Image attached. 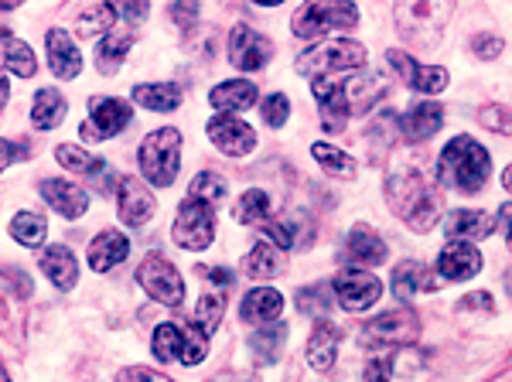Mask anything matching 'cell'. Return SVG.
<instances>
[{
  "label": "cell",
  "mask_w": 512,
  "mask_h": 382,
  "mask_svg": "<svg viewBox=\"0 0 512 382\" xmlns=\"http://www.w3.org/2000/svg\"><path fill=\"white\" fill-rule=\"evenodd\" d=\"M386 198L414 232H431L441 222V181L410 164H396L386 178Z\"/></svg>",
  "instance_id": "cell-1"
},
{
  "label": "cell",
  "mask_w": 512,
  "mask_h": 382,
  "mask_svg": "<svg viewBox=\"0 0 512 382\" xmlns=\"http://www.w3.org/2000/svg\"><path fill=\"white\" fill-rule=\"evenodd\" d=\"M492 178V157L478 140L472 137H454L441 151L437 161V181L461 195H478L485 181Z\"/></svg>",
  "instance_id": "cell-2"
},
{
  "label": "cell",
  "mask_w": 512,
  "mask_h": 382,
  "mask_svg": "<svg viewBox=\"0 0 512 382\" xmlns=\"http://www.w3.org/2000/svg\"><path fill=\"white\" fill-rule=\"evenodd\" d=\"M137 161H140V174H144L154 188L175 185V178L181 171V134L175 127L151 130V134L140 140Z\"/></svg>",
  "instance_id": "cell-3"
},
{
  "label": "cell",
  "mask_w": 512,
  "mask_h": 382,
  "mask_svg": "<svg viewBox=\"0 0 512 382\" xmlns=\"http://www.w3.org/2000/svg\"><path fill=\"white\" fill-rule=\"evenodd\" d=\"M366 65V48L352 38H328L321 45L308 48L301 58L294 62V69L308 79H328L335 72H355Z\"/></svg>",
  "instance_id": "cell-4"
},
{
  "label": "cell",
  "mask_w": 512,
  "mask_h": 382,
  "mask_svg": "<svg viewBox=\"0 0 512 382\" xmlns=\"http://www.w3.org/2000/svg\"><path fill=\"white\" fill-rule=\"evenodd\" d=\"M359 24V7L345 4V0H318V4H304L294 11L291 31L297 38H318L335 28H355Z\"/></svg>",
  "instance_id": "cell-5"
},
{
  "label": "cell",
  "mask_w": 512,
  "mask_h": 382,
  "mask_svg": "<svg viewBox=\"0 0 512 382\" xmlns=\"http://www.w3.org/2000/svg\"><path fill=\"white\" fill-rule=\"evenodd\" d=\"M454 7L451 4H424V0H414V4H396V28L400 35L417 48H431L424 31H431L434 41H441L444 35V21L451 18Z\"/></svg>",
  "instance_id": "cell-6"
},
{
  "label": "cell",
  "mask_w": 512,
  "mask_h": 382,
  "mask_svg": "<svg viewBox=\"0 0 512 382\" xmlns=\"http://www.w3.org/2000/svg\"><path fill=\"white\" fill-rule=\"evenodd\" d=\"M171 239H175V246L188 249V253L209 249L212 239H216V209L205 202H195V198H185L175 226H171Z\"/></svg>",
  "instance_id": "cell-7"
},
{
  "label": "cell",
  "mask_w": 512,
  "mask_h": 382,
  "mask_svg": "<svg viewBox=\"0 0 512 382\" xmlns=\"http://www.w3.org/2000/svg\"><path fill=\"white\" fill-rule=\"evenodd\" d=\"M137 284L144 287L158 304L181 307V301H185V280H181L175 263L161 253L144 256V263L137 267Z\"/></svg>",
  "instance_id": "cell-8"
},
{
  "label": "cell",
  "mask_w": 512,
  "mask_h": 382,
  "mask_svg": "<svg viewBox=\"0 0 512 382\" xmlns=\"http://www.w3.org/2000/svg\"><path fill=\"white\" fill-rule=\"evenodd\" d=\"M335 287V301L345 307L349 314H359V311H369L379 297H383V280L376 273H366L359 267L352 270H342L338 277L332 280Z\"/></svg>",
  "instance_id": "cell-9"
},
{
  "label": "cell",
  "mask_w": 512,
  "mask_h": 382,
  "mask_svg": "<svg viewBox=\"0 0 512 382\" xmlns=\"http://www.w3.org/2000/svg\"><path fill=\"white\" fill-rule=\"evenodd\" d=\"M420 331V321L410 307H396V311H386L373 318L362 331V342L373 348H386V345H410Z\"/></svg>",
  "instance_id": "cell-10"
},
{
  "label": "cell",
  "mask_w": 512,
  "mask_h": 382,
  "mask_svg": "<svg viewBox=\"0 0 512 382\" xmlns=\"http://www.w3.org/2000/svg\"><path fill=\"white\" fill-rule=\"evenodd\" d=\"M130 110L127 99H117V96H96L89 103V123H82L79 134L86 140H106V137H117L123 127L130 123Z\"/></svg>",
  "instance_id": "cell-11"
},
{
  "label": "cell",
  "mask_w": 512,
  "mask_h": 382,
  "mask_svg": "<svg viewBox=\"0 0 512 382\" xmlns=\"http://www.w3.org/2000/svg\"><path fill=\"white\" fill-rule=\"evenodd\" d=\"M209 140L212 147L229 157H246L250 151H256V130L250 123H243L239 116H229V113H216L209 120Z\"/></svg>",
  "instance_id": "cell-12"
},
{
  "label": "cell",
  "mask_w": 512,
  "mask_h": 382,
  "mask_svg": "<svg viewBox=\"0 0 512 382\" xmlns=\"http://www.w3.org/2000/svg\"><path fill=\"white\" fill-rule=\"evenodd\" d=\"M270 55H274V45H270L260 31H253L250 24H236L233 35H229V62H233L239 72L263 69V65L270 62Z\"/></svg>",
  "instance_id": "cell-13"
},
{
  "label": "cell",
  "mask_w": 512,
  "mask_h": 382,
  "mask_svg": "<svg viewBox=\"0 0 512 382\" xmlns=\"http://www.w3.org/2000/svg\"><path fill=\"white\" fill-rule=\"evenodd\" d=\"M386 62H390L403 76V82H407L410 89H417V93L434 96V93H444V89H448L451 76H448V69H441V65H420L407 52H400V48L386 52Z\"/></svg>",
  "instance_id": "cell-14"
},
{
  "label": "cell",
  "mask_w": 512,
  "mask_h": 382,
  "mask_svg": "<svg viewBox=\"0 0 512 382\" xmlns=\"http://www.w3.org/2000/svg\"><path fill=\"white\" fill-rule=\"evenodd\" d=\"M117 205H120V219L127 222L130 229L147 226V222L154 219V209H158L154 195L140 185V178H134V174L117 178Z\"/></svg>",
  "instance_id": "cell-15"
},
{
  "label": "cell",
  "mask_w": 512,
  "mask_h": 382,
  "mask_svg": "<svg viewBox=\"0 0 512 382\" xmlns=\"http://www.w3.org/2000/svg\"><path fill=\"white\" fill-rule=\"evenodd\" d=\"M311 89H315V99H318L321 127H325L328 134H338V130H345V123H349V113H352L349 89H345L342 82H332V79H318Z\"/></svg>",
  "instance_id": "cell-16"
},
{
  "label": "cell",
  "mask_w": 512,
  "mask_h": 382,
  "mask_svg": "<svg viewBox=\"0 0 512 382\" xmlns=\"http://www.w3.org/2000/svg\"><path fill=\"white\" fill-rule=\"evenodd\" d=\"M437 277L458 284V280H472L482 273V253L472 243H448L437 256Z\"/></svg>",
  "instance_id": "cell-17"
},
{
  "label": "cell",
  "mask_w": 512,
  "mask_h": 382,
  "mask_svg": "<svg viewBox=\"0 0 512 382\" xmlns=\"http://www.w3.org/2000/svg\"><path fill=\"white\" fill-rule=\"evenodd\" d=\"M499 219L482 209H454L448 219H444V236L448 243H475V239L492 236Z\"/></svg>",
  "instance_id": "cell-18"
},
{
  "label": "cell",
  "mask_w": 512,
  "mask_h": 382,
  "mask_svg": "<svg viewBox=\"0 0 512 382\" xmlns=\"http://www.w3.org/2000/svg\"><path fill=\"white\" fill-rule=\"evenodd\" d=\"M41 198H45V202L52 205L62 219H82L86 209H89V191L72 185V181H65V178H45V181H41Z\"/></svg>",
  "instance_id": "cell-19"
},
{
  "label": "cell",
  "mask_w": 512,
  "mask_h": 382,
  "mask_svg": "<svg viewBox=\"0 0 512 382\" xmlns=\"http://www.w3.org/2000/svg\"><path fill=\"white\" fill-rule=\"evenodd\" d=\"M441 284H444V280L437 277V273L427 270L420 260H403L400 267L393 270V277H390L393 297H396V301H403V304L414 301L420 290H434V287H441Z\"/></svg>",
  "instance_id": "cell-20"
},
{
  "label": "cell",
  "mask_w": 512,
  "mask_h": 382,
  "mask_svg": "<svg viewBox=\"0 0 512 382\" xmlns=\"http://www.w3.org/2000/svg\"><path fill=\"white\" fill-rule=\"evenodd\" d=\"M287 270V249H280L277 243L263 239L256 243L250 253L243 256V273L253 280H274Z\"/></svg>",
  "instance_id": "cell-21"
},
{
  "label": "cell",
  "mask_w": 512,
  "mask_h": 382,
  "mask_svg": "<svg viewBox=\"0 0 512 382\" xmlns=\"http://www.w3.org/2000/svg\"><path fill=\"white\" fill-rule=\"evenodd\" d=\"M127 253H130L127 236H123L120 229H103L93 243H89V270L106 273V270L120 267V263L127 260Z\"/></svg>",
  "instance_id": "cell-22"
},
{
  "label": "cell",
  "mask_w": 512,
  "mask_h": 382,
  "mask_svg": "<svg viewBox=\"0 0 512 382\" xmlns=\"http://www.w3.org/2000/svg\"><path fill=\"white\" fill-rule=\"evenodd\" d=\"M345 256L359 263V267H376V263L386 260V243H383V236H379L373 226L359 222V226L349 229V239H345Z\"/></svg>",
  "instance_id": "cell-23"
},
{
  "label": "cell",
  "mask_w": 512,
  "mask_h": 382,
  "mask_svg": "<svg viewBox=\"0 0 512 382\" xmlns=\"http://www.w3.org/2000/svg\"><path fill=\"white\" fill-rule=\"evenodd\" d=\"M45 45H48V65H52V72L59 79H76L82 72V55L76 48V41H72L65 31L52 28L45 35Z\"/></svg>",
  "instance_id": "cell-24"
},
{
  "label": "cell",
  "mask_w": 512,
  "mask_h": 382,
  "mask_svg": "<svg viewBox=\"0 0 512 382\" xmlns=\"http://www.w3.org/2000/svg\"><path fill=\"white\" fill-rule=\"evenodd\" d=\"M256 99H260V89H256V82L250 79H226L209 93V103L216 106L219 113H229V116L239 110H250Z\"/></svg>",
  "instance_id": "cell-25"
},
{
  "label": "cell",
  "mask_w": 512,
  "mask_h": 382,
  "mask_svg": "<svg viewBox=\"0 0 512 382\" xmlns=\"http://www.w3.org/2000/svg\"><path fill=\"white\" fill-rule=\"evenodd\" d=\"M239 314L250 325H274V321H280V314H284V297L274 287H256L243 297Z\"/></svg>",
  "instance_id": "cell-26"
},
{
  "label": "cell",
  "mask_w": 512,
  "mask_h": 382,
  "mask_svg": "<svg viewBox=\"0 0 512 382\" xmlns=\"http://www.w3.org/2000/svg\"><path fill=\"white\" fill-rule=\"evenodd\" d=\"M338 342H342V328L332 321H318L308 338V365L315 372H328L338 359Z\"/></svg>",
  "instance_id": "cell-27"
},
{
  "label": "cell",
  "mask_w": 512,
  "mask_h": 382,
  "mask_svg": "<svg viewBox=\"0 0 512 382\" xmlns=\"http://www.w3.org/2000/svg\"><path fill=\"white\" fill-rule=\"evenodd\" d=\"M134 41L137 35L130 28H113L110 35H103V41H99V48H96V69L103 72V76H117L123 69V58L134 48Z\"/></svg>",
  "instance_id": "cell-28"
},
{
  "label": "cell",
  "mask_w": 512,
  "mask_h": 382,
  "mask_svg": "<svg viewBox=\"0 0 512 382\" xmlns=\"http://www.w3.org/2000/svg\"><path fill=\"white\" fill-rule=\"evenodd\" d=\"M444 127V110L437 103H417L400 116V130L407 140H431Z\"/></svg>",
  "instance_id": "cell-29"
},
{
  "label": "cell",
  "mask_w": 512,
  "mask_h": 382,
  "mask_svg": "<svg viewBox=\"0 0 512 382\" xmlns=\"http://www.w3.org/2000/svg\"><path fill=\"white\" fill-rule=\"evenodd\" d=\"M41 273L52 280V287L72 290L79 280V263L69 246H48L45 253H41Z\"/></svg>",
  "instance_id": "cell-30"
},
{
  "label": "cell",
  "mask_w": 512,
  "mask_h": 382,
  "mask_svg": "<svg viewBox=\"0 0 512 382\" xmlns=\"http://www.w3.org/2000/svg\"><path fill=\"white\" fill-rule=\"evenodd\" d=\"M134 99L151 113H171L181 106V89L175 82H144V86H134Z\"/></svg>",
  "instance_id": "cell-31"
},
{
  "label": "cell",
  "mask_w": 512,
  "mask_h": 382,
  "mask_svg": "<svg viewBox=\"0 0 512 382\" xmlns=\"http://www.w3.org/2000/svg\"><path fill=\"white\" fill-rule=\"evenodd\" d=\"M65 113H69V103L59 89H38L35 106H31V123L38 130H55L65 120Z\"/></svg>",
  "instance_id": "cell-32"
},
{
  "label": "cell",
  "mask_w": 512,
  "mask_h": 382,
  "mask_svg": "<svg viewBox=\"0 0 512 382\" xmlns=\"http://www.w3.org/2000/svg\"><path fill=\"white\" fill-rule=\"evenodd\" d=\"M154 359L158 362H181V348H185V325L178 321H164V325L154 328L151 338Z\"/></svg>",
  "instance_id": "cell-33"
},
{
  "label": "cell",
  "mask_w": 512,
  "mask_h": 382,
  "mask_svg": "<svg viewBox=\"0 0 512 382\" xmlns=\"http://www.w3.org/2000/svg\"><path fill=\"white\" fill-rule=\"evenodd\" d=\"M284 345H287V325H280V321L274 328H260L250 335V348L260 365H274L280 359V352H284Z\"/></svg>",
  "instance_id": "cell-34"
},
{
  "label": "cell",
  "mask_w": 512,
  "mask_h": 382,
  "mask_svg": "<svg viewBox=\"0 0 512 382\" xmlns=\"http://www.w3.org/2000/svg\"><path fill=\"white\" fill-rule=\"evenodd\" d=\"M233 215H236V222H243V226H267V219H270V195L263 188H250L236 202Z\"/></svg>",
  "instance_id": "cell-35"
},
{
  "label": "cell",
  "mask_w": 512,
  "mask_h": 382,
  "mask_svg": "<svg viewBox=\"0 0 512 382\" xmlns=\"http://www.w3.org/2000/svg\"><path fill=\"white\" fill-rule=\"evenodd\" d=\"M0 52H4V69H11L14 76L31 79L38 72V58L31 52V45H24V41L7 35L4 45H0Z\"/></svg>",
  "instance_id": "cell-36"
},
{
  "label": "cell",
  "mask_w": 512,
  "mask_h": 382,
  "mask_svg": "<svg viewBox=\"0 0 512 382\" xmlns=\"http://www.w3.org/2000/svg\"><path fill=\"white\" fill-rule=\"evenodd\" d=\"M117 18H120L117 4H89L86 11L79 14V35L93 38V35H103V31L110 35Z\"/></svg>",
  "instance_id": "cell-37"
},
{
  "label": "cell",
  "mask_w": 512,
  "mask_h": 382,
  "mask_svg": "<svg viewBox=\"0 0 512 382\" xmlns=\"http://www.w3.org/2000/svg\"><path fill=\"white\" fill-rule=\"evenodd\" d=\"M311 154H315V161H318L328 174H332V178L352 181L355 174H359V164H355L345 151H338V147H332V144H315V147H311Z\"/></svg>",
  "instance_id": "cell-38"
},
{
  "label": "cell",
  "mask_w": 512,
  "mask_h": 382,
  "mask_svg": "<svg viewBox=\"0 0 512 382\" xmlns=\"http://www.w3.org/2000/svg\"><path fill=\"white\" fill-rule=\"evenodd\" d=\"M45 236H48V222L38 212H18L11 219V239H18L21 246L35 249L45 243Z\"/></svg>",
  "instance_id": "cell-39"
},
{
  "label": "cell",
  "mask_w": 512,
  "mask_h": 382,
  "mask_svg": "<svg viewBox=\"0 0 512 382\" xmlns=\"http://www.w3.org/2000/svg\"><path fill=\"white\" fill-rule=\"evenodd\" d=\"M226 181H222V174H212V171H202L198 178L188 185V198H195V202H205V205H216L226 198Z\"/></svg>",
  "instance_id": "cell-40"
},
{
  "label": "cell",
  "mask_w": 512,
  "mask_h": 382,
  "mask_svg": "<svg viewBox=\"0 0 512 382\" xmlns=\"http://www.w3.org/2000/svg\"><path fill=\"white\" fill-rule=\"evenodd\" d=\"M386 93V79L379 72H369L366 79H355V86L349 89V99H352V113H366L369 106L376 103L379 96Z\"/></svg>",
  "instance_id": "cell-41"
},
{
  "label": "cell",
  "mask_w": 512,
  "mask_h": 382,
  "mask_svg": "<svg viewBox=\"0 0 512 382\" xmlns=\"http://www.w3.org/2000/svg\"><path fill=\"white\" fill-rule=\"evenodd\" d=\"M332 294H335V287H328V284L304 287V290H297V304H301L304 314H315L318 321H325L328 314H332Z\"/></svg>",
  "instance_id": "cell-42"
},
{
  "label": "cell",
  "mask_w": 512,
  "mask_h": 382,
  "mask_svg": "<svg viewBox=\"0 0 512 382\" xmlns=\"http://www.w3.org/2000/svg\"><path fill=\"white\" fill-rule=\"evenodd\" d=\"M55 157H59V164H65V168L76 171V174H99L103 171V161H99L96 154L82 151V147H76V144H59L55 147Z\"/></svg>",
  "instance_id": "cell-43"
},
{
  "label": "cell",
  "mask_w": 512,
  "mask_h": 382,
  "mask_svg": "<svg viewBox=\"0 0 512 382\" xmlns=\"http://www.w3.org/2000/svg\"><path fill=\"white\" fill-rule=\"evenodd\" d=\"M222 314H226V294H219V290H209V294L198 301L195 307V325L205 328L212 335L219 325H222Z\"/></svg>",
  "instance_id": "cell-44"
},
{
  "label": "cell",
  "mask_w": 512,
  "mask_h": 382,
  "mask_svg": "<svg viewBox=\"0 0 512 382\" xmlns=\"http://www.w3.org/2000/svg\"><path fill=\"white\" fill-rule=\"evenodd\" d=\"M209 355V331L198 325H185V348H181V365L195 369L198 362H205Z\"/></svg>",
  "instance_id": "cell-45"
},
{
  "label": "cell",
  "mask_w": 512,
  "mask_h": 382,
  "mask_svg": "<svg viewBox=\"0 0 512 382\" xmlns=\"http://www.w3.org/2000/svg\"><path fill=\"white\" fill-rule=\"evenodd\" d=\"M287 116H291V99L284 93H270L263 99V120H267V127L280 130L287 123Z\"/></svg>",
  "instance_id": "cell-46"
},
{
  "label": "cell",
  "mask_w": 512,
  "mask_h": 382,
  "mask_svg": "<svg viewBox=\"0 0 512 382\" xmlns=\"http://www.w3.org/2000/svg\"><path fill=\"white\" fill-rule=\"evenodd\" d=\"M478 120H482L485 130L512 137V110H506V106H482V110H478Z\"/></svg>",
  "instance_id": "cell-47"
},
{
  "label": "cell",
  "mask_w": 512,
  "mask_h": 382,
  "mask_svg": "<svg viewBox=\"0 0 512 382\" xmlns=\"http://www.w3.org/2000/svg\"><path fill=\"white\" fill-rule=\"evenodd\" d=\"M502 48H506V41H502L499 35H489V31H482V35L472 38V52L482 58V62H492V58H499Z\"/></svg>",
  "instance_id": "cell-48"
},
{
  "label": "cell",
  "mask_w": 512,
  "mask_h": 382,
  "mask_svg": "<svg viewBox=\"0 0 512 382\" xmlns=\"http://www.w3.org/2000/svg\"><path fill=\"white\" fill-rule=\"evenodd\" d=\"M117 382H175V379L161 376V372H154V369H144V365H130V369L120 372Z\"/></svg>",
  "instance_id": "cell-49"
},
{
  "label": "cell",
  "mask_w": 512,
  "mask_h": 382,
  "mask_svg": "<svg viewBox=\"0 0 512 382\" xmlns=\"http://www.w3.org/2000/svg\"><path fill=\"white\" fill-rule=\"evenodd\" d=\"M390 372H393V359H386V355H379L366 365V376L362 382H390Z\"/></svg>",
  "instance_id": "cell-50"
},
{
  "label": "cell",
  "mask_w": 512,
  "mask_h": 382,
  "mask_svg": "<svg viewBox=\"0 0 512 382\" xmlns=\"http://www.w3.org/2000/svg\"><path fill=\"white\" fill-rule=\"evenodd\" d=\"M4 280H7V290H11L14 297H28L31 294V280L24 277V270L11 267V270L4 273Z\"/></svg>",
  "instance_id": "cell-51"
},
{
  "label": "cell",
  "mask_w": 512,
  "mask_h": 382,
  "mask_svg": "<svg viewBox=\"0 0 512 382\" xmlns=\"http://www.w3.org/2000/svg\"><path fill=\"white\" fill-rule=\"evenodd\" d=\"M117 11H120V18L123 21H130V24H140L147 18V14H151V4H144V0H130V4H117Z\"/></svg>",
  "instance_id": "cell-52"
},
{
  "label": "cell",
  "mask_w": 512,
  "mask_h": 382,
  "mask_svg": "<svg viewBox=\"0 0 512 382\" xmlns=\"http://www.w3.org/2000/svg\"><path fill=\"white\" fill-rule=\"evenodd\" d=\"M171 18H175L181 28H192V21L198 18V4H175L171 7Z\"/></svg>",
  "instance_id": "cell-53"
},
{
  "label": "cell",
  "mask_w": 512,
  "mask_h": 382,
  "mask_svg": "<svg viewBox=\"0 0 512 382\" xmlns=\"http://www.w3.org/2000/svg\"><path fill=\"white\" fill-rule=\"evenodd\" d=\"M31 151L24 144H14V140H4V168H11V164H18L24 161Z\"/></svg>",
  "instance_id": "cell-54"
},
{
  "label": "cell",
  "mask_w": 512,
  "mask_h": 382,
  "mask_svg": "<svg viewBox=\"0 0 512 382\" xmlns=\"http://www.w3.org/2000/svg\"><path fill=\"white\" fill-rule=\"evenodd\" d=\"M202 273H205V277H209L216 287H222V290L233 287V273H229V270H222V267H205Z\"/></svg>",
  "instance_id": "cell-55"
},
{
  "label": "cell",
  "mask_w": 512,
  "mask_h": 382,
  "mask_svg": "<svg viewBox=\"0 0 512 382\" xmlns=\"http://www.w3.org/2000/svg\"><path fill=\"white\" fill-rule=\"evenodd\" d=\"M499 222L506 226V239H509V249H512V205H502V209H499Z\"/></svg>",
  "instance_id": "cell-56"
},
{
  "label": "cell",
  "mask_w": 512,
  "mask_h": 382,
  "mask_svg": "<svg viewBox=\"0 0 512 382\" xmlns=\"http://www.w3.org/2000/svg\"><path fill=\"white\" fill-rule=\"evenodd\" d=\"M461 307H485V311H489V294H472V297H465V304Z\"/></svg>",
  "instance_id": "cell-57"
},
{
  "label": "cell",
  "mask_w": 512,
  "mask_h": 382,
  "mask_svg": "<svg viewBox=\"0 0 512 382\" xmlns=\"http://www.w3.org/2000/svg\"><path fill=\"white\" fill-rule=\"evenodd\" d=\"M502 188H506V191H512V164H509L506 171H502Z\"/></svg>",
  "instance_id": "cell-58"
},
{
  "label": "cell",
  "mask_w": 512,
  "mask_h": 382,
  "mask_svg": "<svg viewBox=\"0 0 512 382\" xmlns=\"http://www.w3.org/2000/svg\"><path fill=\"white\" fill-rule=\"evenodd\" d=\"M7 99H11V86H7V82H4V86H0V103L7 106Z\"/></svg>",
  "instance_id": "cell-59"
},
{
  "label": "cell",
  "mask_w": 512,
  "mask_h": 382,
  "mask_svg": "<svg viewBox=\"0 0 512 382\" xmlns=\"http://www.w3.org/2000/svg\"><path fill=\"white\" fill-rule=\"evenodd\" d=\"M506 290H509V294H512V270L506 273Z\"/></svg>",
  "instance_id": "cell-60"
},
{
  "label": "cell",
  "mask_w": 512,
  "mask_h": 382,
  "mask_svg": "<svg viewBox=\"0 0 512 382\" xmlns=\"http://www.w3.org/2000/svg\"><path fill=\"white\" fill-rule=\"evenodd\" d=\"M509 365H512V355H509Z\"/></svg>",
  "instance_id": "cell-61"
}]
</instances>
